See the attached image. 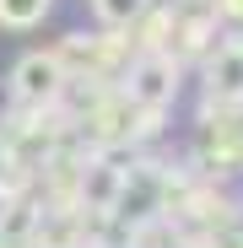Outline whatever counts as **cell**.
<instances>
[{
  "instance_id": "obj_4",
  "label": "cell",
  "mask_w": 243,
  "mask_h": 248,
  "mask_svg": "<svg viewBox=\"0 0 243 248\" xmlns=\"http://www.w3.org/2000/svg\"><path fill=\"white\" fill-rule=\"evenodd\" d=\"M54 11V0H0V27L6 32H27V27H38Z\"/></svg>"
},
{
  "instance_id": "obj_6",
  "label": "cell",
  "mask_w": 243,
  "mask_h": 248,
  "mask_svg": "<svg viewBox=\"0 0 243 248\" xmlns=\"http://www.w3.org/2000/svg\"><path fill=\"white\" fill-rule=\"evenodd\" d=\"M216 6V22H243V0H211Z\"/></svg>"
},
{
  "instance_id": "obj_5",
  "label": "cell",
  "mask_w": 243,
  "mask_h": 248,
  "mask_svg": "<svg viewBox=\"0 0 243 248\" xmlns=\"http://www.w3.org/2000/svg\"><path fill=\"white\" fill-rule=\"evenodd\" d=\"M146 6H151V0H92V11H97V22H103V27H113V32H125V27H135Z\"/></svg>"
},
{
  "instance_id": "obj_3",
  "label": "cell",
  "mask_w": 243,
  "mask_h": 248,
  "mask_svg": "<svg viewBox=\"0 0 243 248\" xmlns=\"http://www.w3.org/2000/svg\"><path fill=\"white\" fill-rule=\"evenodd\" d=\"M243 103V32L222 38L206 54V108H238Z\"/></svg>"
},
{
  "instance_id": "obj_1",
  "label": "cell",
  "mask_w": 243,
  "mask_h": 248,
  "mask_svg": "<svg viewBox=\"0 0 243 248\" xmlns=\"http://www.w3.org/2000/svg\"><path fill=\"white\" fill-rule=\"evenodd\" d=\"M119 92H125L141 113H168L173 97H178V60L173 54H135Z\"/></svg>"
},
{
  "instance_id": "obj_2",
  "label": "cell",
  "mask_w": 243,
  "mask_h": 248,
  "mask_svg": "<svg viewBox=\"0 0 243 248\" xmlns=\"http://www.w3.org/2000/svg\"><path fill=\"white\" fill-rule=\"evenodd\" d=\"M65 65L54 60V54H27V60H16V70H11V97L22 103V108H54L60 97H65Z\"/></svg>"
},
{
  "instance_id": "obj_7",
  "label": "cell",
  "mask_w": 243,
  "mask_h": 248,
  "mask_svg": "<svg viewBox=\"0 0 243 248\" xmlns=\"http://www.w3.org/2000/svg\"><path fill=\"white\" fill-rule=\"evenodd\" d=\"M11 173H16V156H11V146H6V140H0V189L11 184Z\"/></svg>"
}]
</instances>
